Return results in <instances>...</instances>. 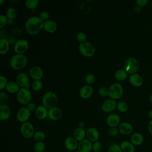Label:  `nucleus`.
<instances>
[{"mask_svg":"<svg viewBox=\"0 0 152 152\" xmlns=\"http://www.w3.org/2000/svg\"><path fill=\"white\" fill-rule=\"evenodd\" d=\"M44 22L37 16L30 17L25 24L26 31L30 35H36L38 34L43 28Z\"/></svg>","mask_w":152,"mask_h":152,"instance_id":"nucleus-1","label":"nucleus"},{"mask_svg":"<svg viewBox=\"0 0 152 152\" xmlns=\"http://www.w3.org/2000/svg\"><path fill=\"white\" fill-rule=\"evenodd\" d=\"M27 63V58L24 54H15L10 59V66L15 70L24 68Z\"/></svg>","mask_w":152,"mask_h":152,"instance_id":"nucleus-2","label":"nucleus"},{"mask_svg":"<svg viewBox=\"0 0 152 152\" xmlns=\"http://www.w3.org/2000/svg\"><path fill=\"white\" fill-rule=\"evenodd\" d=\"M57 95L52 91L46 92L42 97V103L47 109H50L55 107L58 103Z\"/></svg>","mask_w":152,"mask_h":152,"instance_id":"nucleus-3","label":"nucleus"},{"mask_svg":"<svg viewBox=\"0 0 152 152\" xmlns=\"http://www.w3.org/2000/svg\"><path fill=\"white\" fill-rule=\"evenodd\" d=\"M125 70L128 74H135L139 69L140 64L137 59L134 57H129L127 58L124 64Z\"/></svg>","mask_w":152,"mask_h":152,"instance_id":"nucleus-4","label":"nucleus"},{"mask_svg":"<svg viewBox=\"0 0 152 152\" xmlns=\"http://www.w3.org/2000/svg\"><path fill=\"white\" fill-rule=\"evenodd\" d=\"M123 93V87L119 83H114L108 88V96L112 99L115 100L121 98Z\"/></svg>","mask_w":152,"mask_h":152,"instance_id":"nucleus-5","label":"nucleus"},{"mask_svg":"<svg viewBox=\"0 0 152 152\" xmlns=\"http://www.w3.org/2000/svg\"><path fill=\"white\" fill-rule=\"evenodd\" d=\"M31 99V93L28 88H21L17 92V100L21 104H27Z\"/></svg>","mask_w":152,"mask_h":152,"instance_id":"nucleus-6","label":"nucleus"},{"mask_svg":"<svg viewBox=\"0 0 152 152\" xmlns=\"http://www.w3.org/2000/svg\"><path fill=\"white\" fill-rule=\"evenodd\" d=\"M78 50L80 53L86 57H91L93 56L96 51L93 45L87 42L80 43L78 46Z\"/></svg>","mask_w":152,"mask_h":152,"instance_id":"nucleus-7","label":"nucleus"},{"mask_svg":"<svg viewBox=\"0 0 152 152\" xmlns=\"http://www.w3.org/2000/svg\"><path fill=\"white\" fill-rule=\"evenodd\" d=\"M20 132L22 136L27 139L33 137L35 130L33 125L29 122H26L22 124L20 127Z\"/></svg>","mask_w":152,"mask_h":152,"instance_id":"nucleus-8","label":"nucleus"},{"mask_svg":"<svg viewBox=\"0 0 152 152\" xmlns=\"http://www.w3.org/2000/svg\"><path fill=\"white\" fill-rule=\"evenodd\" d=\"M28 47L29 45L27 40L23 39H20L17 40L14 46V49L17 54H24L27 51Z\"/></svg>","mask_w":152,"mask_h":152,"instance_id":"nucleus-9","label":"nucleus"},{"mask_svg":"<svg viewBox=\"0 0 152 152\" xmlns=\"http://www.w3.org/2000/svg\"><path fill=\"white\" fill-rule=\"evenodd\" d=\"M16 81L17 84L21 88H26L28 89L30 87L29 83V78L27 74L25 72L19 73L16 77Z\"/></svg>","mask_w":152,"mask_h":152,"instance_id":"nucleus-10","label":"nucleus"},{"mask_svg":"<svg viewBox=\"0 0 152 152\" xmlns=\"http://www.w3.org/2000/svg\"><path fill=\"white\" fill-rule=\"evenodd\" d=\"M30 116V111L27 107H21L17 112L16 117L17 120L22 123L27 122Z\"/></svg>","mask_w":152,"mask_h":152,"instance_id":"nucleus-11","label":"nucleus"},{"mask_svg":"<svg viewBox=\"0 0 152 152\" xmlns=\"http://www.w3.org/2000/svg\"><path fill=\"white\" fill-rule=\"evenodd\" d=\"M78 141L72 136L67 137L64 141L65 147L70 151H75L77 150Z\"/></svg>","mask_w":152,"mask_h":152,"instance_id":"nucleus-12","label":"nucleus"},{"mask_svg":"<svg viewBox=\"0 0 152 152\" xmlns=\"http://www.w3.org/2000/svg\"><path fill=\"white\" fill-rule=\"evenodd\" d=\"M87 139L92 143L98 141L99 138V132L94 127H90L86 131Z\"/></svg>","mask_w":152,"mask_h":152,"instance_id":"nucleus-13","label":"nucleus"},{"mask_svg":"<svg viewBox=\"0 0 152 152\" xmlns=\"http://www.w3.org/2000/svg\"><path fill=\"white\" fill-rule=\"evenodd\" d=\"M117 103L115 100L109 99L103 102L102 105V109L105 112H110L115 109Z\"/></svg>","mask_w":152,"mask_h":152,"instance_id":"nucleus-14","label":"nucleus"},{"mask_svg":"<svg viewBox=\"0 0 152 152\" xmlns=\"http://www.w3.org/2000/svg\"><path fill=\"white\" fill-rule=\"evenodd\" d=\"M93 143L87 138L78 142L77 150L80 152H91L92 151Z\"/></svg>","mask_w":152,"mask_h":152,"instance_id":"nucleus-15","label":"nucleus"},{"mask_svg":"<svg viewBox=\"0 0 152 152\" xmlns=\"http://www.w3.org/2000/svg\"><path fill=\"white\" fill-rule=\"evenodd\" d=\"M62 116L61 109L56 106L50 108L48 110V117L53 121L59 120Z\"/></svg>","mask_w":152,"mask_h":152,"instance_id":"nucleus-16","label":"nucleus"},{"mask_svg":"<svg viewBox=\"0 0 152 152\" xmlns=\"http://www.w3.org/2000/svg\"><path fill=\"white\" fill-rule=\"evenodd\" d=\"M119 133L124 135H128L133 131V126L131 124L128 122H124L119 125Z\"/></svg>","mask_w":152,"mask_h":152,"instance_id":"nucleus-17","label":"nucleus"},{"mask_svg":"<svg viewBox=\"0 0 152 152\" xmlns=\"http://www.w3.org/2000/svg\"><path fill=\"white\" fill-rule=\"evenodd\" d=\"M30 75L34 80H40L43 77V71L39 66H34L30 70Z\"/></svg>","mask_w":152,"mask_h":152,"instance_id":"nucleus-18","label":"nucleus"},{"mask_svg":"<svg viewBox=\"0 0 152 152\" xmlns=\"http://www.w3.org/2000/svg\"><path fill=\"white\" fill-rule=\"evenodd\" d=\"M120 117L118 114L111 113L107 117L106 123L107 125L111 127H116L120 123Z\"/></svg>","mask_w":152,"mask_h":152,"instance_id":"nucleus-19","label":"nucleus"},{"mask_svg":"<svg viewBox=\"0 0 152 152\" xmlns=\"http://www.w3.org/2000/svg\"><path fill=\"white\" fill-rule=\"evenodd\" d=\"M10 107L7 104H1L0 106V120L3 121L7 120L11 116Z\"/></svg>","mask_w":152,"mask_h":152,"instance_id":"nucleus-20","label":"nucleus"},{"mask_svg":"<svg viewBox=\"0 0 152 152\" xmlns=\"http://www.w3.org/2000/svg\"><path fill=\"white\" fill-rule=\"evenodd\" d=\"M35 115L36 118L40 120L45 119L48 116V109L43 105L39 106L35 110Z\"/></svg>","mask_w":152,"mask_h":152,"instance_id":"nucleus-21","label":"nucleus"},{"mask_svg":"<svg viewBox=\"0 0 152 152\" xmlns=\"http://www.w3.org/2000/svg\"><path fill=\"white\" fill-rule=\"evenodd\" d=\"M93 93V88L90 85L83 86L80 90V95L83 99H88Z\"/></svg>","mask_w":152,"mask_h":152,"instance_id":"nucleus-22","label":"nucleus"},{"mask_svg":"<svg viewBox=\"0 0 152 152\" xmlns=\"http://www.w3.org/2000/svg\"><path fill=\"white\" fill-rule=\"evenodd\" d=\"M129 80L131 85L134 87H140L143 83V79L142 77L138 74H131L129 78Z\"/></svg>","mask_w":152,"mask_h":152,"instance_id":"nucleus-23","label":"nucleus"},{"mask_svg":"<svg viewBox=\"0 0 152 152\" xmlns=\"http://www.w3.org/2000/svg\"><path fill=\"white\" fill-rule=\"evenodd\" d=\"M58 26L56 23L52 20H48V21L44 22L43 28L45 31L48 33H53L57 29Z\"/></svg>","mask_w":152,"mask_h":152,"instance_id":"nucleus-24","label":"nucleus"},{"mask_svg":"<svg viewBox=\"0 0 152 152\" xmlns=\"http://www.w3.org/2000/svg\"><path fill=\"white\" fill-rule=\"evenodd\" d=\"M130 141L135 147L139 146L144 142V137L139 132L134 133L131 137Z\"/></svg>","mask_w":152,"mask_h":152,"instance_id":"nucleus-25","label":"nucleus"},{"mask_svg":"<svg viewBox=\"0 0 152 152\" xmlns=\"http://www.w3.org/2000/svg\"><path fill=\"white\" fill-rule=\"evenodd\" d=\"M73 137L78 142L84 140L86 137V131L83 128H77L74 129L73 132Z\"/></svg>","mask_w":152,"mask_h":152,"instance_id":"nucleus-26","label":"nucleus"},{"mask_svg":"<svg viewBox=\"0 0 152 152\" xmlns=\"http://www.w3.org/2000/svg\"><path fill=\"white\" fill-rule=\"evenodd\" d=\"M120 146L123 152H135V147L131 141L124 140L121 142Z\"/></svg>","mask_w":152,"mask_h":152,"instance_id":"nucleus-27","label":"nucleus"},{"mask_svg":"<svg viewBox=\"0 0 152 152\" xmlns=\"http://www.w3.org/2000/svg\"><path fill=\"white\" fill-rule=\"evenodd\" d=\"M6 90L10 93H15L20 90V86L17 82L11 81L8 83L6 87Z\"/></svg>","mask_w":152,"mask_h":152,"instance_id":"nucleus-28","label":"nucleus"},{"mask_svg":"<svg viewBox=\"0 0 152 152\" xmlns=\"http://www.w3.org/2000/svg\"><path fill=\"white\" fill-rule=\"evenodd\" d=\"M10 48V43L7 39H0V53L1 55L6 54Z\"/></svg>","mask_w":152,"mask_h":152,"instance_id":"nucleus-29","label":"nucleus"},{"mask_svg":"<svg viewBox=\"0 0 152 152\" xmlns=\"http://www.w3.org/2000/svg\"><path fill=\"white\" fill-rule=\"evenodd\" d=\"M128 76V73L125 69H120L117 70L115 73V77L118 81L125 80Z\"/></svg>","mask_w":152,"mask_h":152,"instance_id":"nucleus-30","label":"nucleus"},{"mask_svg":"<svg viewBox=\"0 0 152 152\" xmlns=\"http://www.w3.org/2000/svg\"><path fill=\"white\" fill-rule=\"evenodd\" d=\"M45 138L46 135L45 132L42 131H36L33 136V138L36 142H43Z\"/></svg>","mask_w":152,"mask_h":152,"instance_id":"nucleus-31","label":"nucleus"},{"mask_svg":"<svg viewBox=\"0 0 152 152\" xmlns=\"http://www.w3.org/2000/svg\"><path fill=\"white\" fill-rule=\"evenodd\" d=\"M8 19H14L17 15V11L14 7H9L5 13Z\"/></svg>","mask_w":152,"mask_h":152,"instance_id":"nucleus-32","label":"nucleus"},{"mask_svg":"<svg viewBox=\"0 0 152 152\" xmlns=\"http://www.w3.org/2000/svg\"><path fill=\"white\" fill-rule=\"evenodd\" d=\"M45 148V144L43 142H36L33 146L34 152H43Z\"/></svg>","mask_w":152,"mask_h":152,"instance_id":"nucleus-33","label":"nucleus"},{"mask_svg":"<svg viewBox=\"0 0 152 152\" xmlns=\"http://www.w3.org/2000/svg\"><path fill=\"white\" fill-rule=\"evenodd\" d=\"M116 107L118 110L122 113H125L127 112L129 108L128 104L124 102H119L117 103Z\"/></svg>","mask_w":152,"mask_h":152,"instance_id":"nucleus-34","label":"nucleus"},{"mask_svg":"<svg viewBox=\"0 0 152 152\" xmlns=\"http://www.w3.org/2000/svg\"><path fill=\"white\" fill-rule=\"evenodd\" d=\"M38 0H26L25 2L26 7L30 10L35 9L39 4Z\"/></svg>","mask_w":152,"mask_h":152,"instance_id":"nucleus-35","label":"nucleus"},{"mask_svg":"<svg viewBox=\"0 0 152 152\" xmlns=\"http://www.w3.org/2000/svg\"><path fill=\"white\" fill-rule=\"evenodd\" d=\"M31 87L36 91H40L43 88V83L41 80H34L32 83Z\"/></svg>","mask_w":152,"mask_h":152,"instance_id":"nucleus-36","label":"nucleus"},{"mask_svg":"<svg viewBox=\"0 0 152 152\" xmlns=\"http://www.w3.org/2000/svg\"><path fill=\"white\" fill-rule=\"evenodd\" d=\"M107 152H123L120 144L117 143H113L110 145L108 148Z\"/></svg>","mask_w":152,"mask_h":152,"instance_id":"nucleus-37","label":"nucleus"},{"mask_svg":"<svg viewBox=\"0 0 152 152\" xmlns=\"http://www.w3.org/2000/svg\"><path fill=\"white\" fill-rule=\"evenodd\" d=\"M76 39L77 41L81 43H84L86 42L87 39V36L85 33L84 32H78L76 35Z\"/></svg>","mask_w":152,"mask_h":152,"instance_id":"nucleus-38","label":"nucleus"},{"mask_svg":"<svg viewBox=\"0 0 152 152\" xmlns=\"http://www.w3.org/2000/svg\"><path fill=\"white\" fill-rule=\"evenodd\" d=\"M102 148H103L102 145L100 142L96 141V142L93 143V148H92L93 151L100 152L102 150Z\"/></svg>","mask_w":152,"mask_h":152,"instance_id":"nucleus-39","label":"nucleus"},{"mask_svg":"<svg viewBox=\"0 0 152 152\" xmlns=\"http://www.w3.org/2000/svg\"><path fill=\"white\" fill-rule=\"evenodd\" d=\"M95 76L93 74H88L86 76L85 80L88 85H91L95 82Z\"/></svg>","mask_w":152,"mask_h":152,"instance_id":"nucleus-40","label":"nucleus"},{"mask_svg":"<svg viewBox=\"0 0 152 152\" xmlns=\"http://www.w3.org/2000/svg\"><path fill=\"white\" fill-rule=\"evenodd\" d=\"M8 22V18L6 15L1 14L0 15V28H2L7 24Z\"/></svg>","mask_w":152,"mask_h":152,"instance_id":"nucleus-41","label":"nucleus"},{"mask_svg":"<svg viewBox=\"0 0 152 152\" xmlns=\"http://www.w3.org/2000/svg\"><path fill=\"white\" fill-rule=\"evenodd\" d=\"M49 13L46 11H42L39 14V18L44 22L48 21L49 18Z\"/></svg>","mask_w":152,"mask_h":152,"instance_id":"nucleus-42","label":"nucleus"},{"mask_svg":"<svg viewBox=\"0 0 152 152\" xmlns=\"http://www.w3.org/2000/svg\"><path fill=\"white\" fill-rule=\"evenodd\" d=\"M7 79L5 77L1 75L0 77V90H2L3 88L6 87L7 84H8Z\"/></svg>","mask_w":152,"mask_h":152,"instance_id":"nucleus-43","label":"nucleus"},{"mask_svg":"<svg viewBox=\"0 0 152 152\" xmlns=\"http://www.w3.org/2000/svg\"><path fill=\"white\" fill-rule=\"evenodd\" d=\"M119 129L117 127H111L109 128L108 133L111 137H115L119 134Z\"/></svg>","mask_w":152,"mask_h":152,"instance_id":"nucleus-44","label":"nucleus"},{"mask_svg":"<svg viewBox=\"0 0 152 152\" xmlns=\"http://www.w3.org/2000/svg\"><path fill=\"white\" fill-rule=\"evenodd\" d=\"M98 93L100 94V96L102 97H105L106 96H108V88H107L105 87H101L99 89Z\"/></svg>","mask_w":152,"mask_h":152,"instance_id":"nucleus-45","label":"nucleus"},{"mask_svg":"<svg viewBox=\"0 0 152 152\" xmlns=\"http://www.w3.org/2000/svg\"><path fill=\"white\" fill-rule=\"evenodd\" d=\"M7 40L10 43V45H15V44L16 43V42H17V40L16 39V37L14 36H11L10 37H8L7 38Z\"/></svg>","mask_w":152,"mask_h":152,"instance_id":"nucleus-46","label":"nucleus"},{"mask_svg":"<svg viewBox=\"0 0 152 152\" xmlns=\"http://www.w3.org/2000/svg\"><path fill=\"white\" fill-rule=\"evenodd\" d=\"M12 34L15 36H20L21 33H22V30L19 28H14L11 30Z\"/></svg>","mask_w":152,"mask_h":152,"instance_id":"nucleus-47","label":"nucleus"},{"mask_svg":"<svg viewBox=\"0 0 152 152\" xmlns=\"http://www.w3.org/2000/svg\"><path fill=\"white\" fill-rule=\"evenodd\" d=\"M27 108L31 112V111L35 110L37 107H36L35 103H34L33 102H30L29 103H28L27 104Z\"/></svg>","mask_w":152,"mask_h":152,"instance_id":"nucleus-48","label":"nucleus"},{"mask_svg":"<svg viewBox=\"0 0 152 152\" xmlns=\"http://www.w3.org/2000/svg\"><path fill=\"white\" fill-rule=\"evenodd\" d=\"M147 0H137L136 2L137 4V5L140 7H144L146 5L147 3Z\"/></svg>","mask_w":152,"mask_h":152,"instance_id":"nucleus-49","label":"nucleus"},{"mask_svg":"<svg viewBox=\"0 0 152 152\" xmlns=\"http://www.w3.org/2000/svg\"><path fill=\"white\" fill-rule=\"evenodd\" d=\"M7 99V94L4 91H1L0 93V100L1 102Z\"/></svg>","mask_w":152,"mask_h":152,"instance_id":"nucleus-50","label":"nucleus"},{"mask_svg":"<svg viewBox=\"0 0 152 152\" xmlns=\"http://www.w3.org/2000/svg\"><path fill=\"white\" fill-rule=\"evenodd\" d=\"M147 129H148V132L152 135V120H151L148 124V127H147Z\"/></svg>","mask_w":152,"mask_h":152,"instance_id":"nucleus-51","label":"nucleus"},{"mask_svg":"<svg viewBox=\"0 0 152 152\" xmlns=\"http://www.w3.org/2000/svg\"><path fill=\"white\" fill-rule=\"evenodd\" d=\"M78 128H83V129H84V126H85V124H84V122L81 121V122H80L78 123Z\"/></svg>","mask_w":152,"mask_h":152,"instance_id":"nucleus-52","label":"nucleus"},{"mask_svg":"<svg viewBox=\"0 0 152 152\" xmlns=\"http://www.w3.org/2000/svg\"><path fill=\"white\" fill-rule=\"evenodd\" d=\"M14 23V19H8V22L7 24L10 25H12Z\"/></svg>","mask_w":152,"mask_h":152,"instance_id":"nucleus-53","label":"nucleus"},{"mask_svg":"<svg viewBox=\"0 0 152 152\" xmlns=\"http://www.w3.org/2000/svg\"><path fill=\"white\" fill-rule=\"evenodd\" d=\"M141 10V7L138 6V5H137L135 7V11H137V12H138Z\"/></svg>","mask_w":152,"mask_h":152,"instance_id":"nucleus-54","label":"nucleus"},{"mask_svg":"<svg viewBox=\"0 0 152 152\" xmlns=\"http://www.w3.org/2000/svg\"><path fill=\"white\" fill-rule=\"evenodd\" d=\"M148 116L152 120V110L149 111V112H148Z\"/></svg>","mask_w":152,"mask_h":152,"instance_id":"nucleus-55","label":"nucleus"},{"mask_svg":"<svg viewBox=\"0 0 152 152\" xmlns=\"http://www.w3.org/2000/svg\"><path fill=\"white\" fill-rule=\"evenodd\" d=\"M4 2V0H0V4L1 5H2V3Z\"/></svg>","mask_w":152,"mask_h":152,"instance_id":"nucleus-56","label":"nucleus"},{"mask_svg":"<svg viewBox=\"0 0 152 152\" xmlns=\"http://www.w3.org/2000/svg\"><path fill=\"white\" fill-rule=\"evenodd\" d=\"M150 102L152 103V94L150 97Z\"/></svg>","mask_w":152,"mask_h":152,"instance_id":"nucleus-57","label":"nucleus"},{"mask_svg":"<svg viewBox=\"0 0 152 152\" xmlns=\"http://www.w3.org/2000/svg\"><path fill=\"white\" fill-rule=\"evenodd\" d=\"M74 152H80L79 150H75Z\"/></svg>","mask_w":152,"mask_h":152,"instance_id":"nucleus-58","label":"nucleus"},{"mask_svg":"<svg viewBox=\"0 0 152 152\" xmlns=\"http://www.w3.org/2000/svg\"><path fill=\"white\" fill-rule=\"evenodd\" d=\"M43 152H45V151H43Z\"/></svg>","mask_w":152,"mask_h":152,"instance_id":"nucleus-59","label":"nucleus"}]
</instances>
